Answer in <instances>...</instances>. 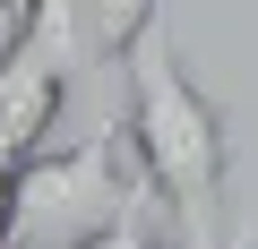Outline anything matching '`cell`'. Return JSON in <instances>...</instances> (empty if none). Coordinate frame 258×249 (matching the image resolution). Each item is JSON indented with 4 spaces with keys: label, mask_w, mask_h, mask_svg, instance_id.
<instances>
[{
    "label": "cell",
    "mask_w": 258,
    "mask_h": 249,
    "mask_svg": "<svg viewBox=\"0 0 258 249\" xmlns=\"http://www.w3.org/2000/svg\"><path fill=\"white\" fill-rule=\"evenodd\" d=\"M9 223H18V155H0V249H9Z\"/></svg>",
    "instance_id": "obj_6"
},
{
    "label": "cell",
    "mask_w": 258,
    "mask_h": 249,
    "mask_svg": "<svg viewBox=\"0 0 258 249\" xmlns=\"http://www.w3.org/2000/svg\"><path fill=\"white\" fill-rule=\"evenodd\" d=\"M60 103H69V69L9 26V43H0V155H35L52 138Z\"/></svg>",
    "instance_id": "obj_3"
},
{
    "label": "cell",
    "mask_w": 258,
    "mask_h": 249,
    "mask_svg": "<svg viewBox=\"0 0 258 249\" xmlns=\"http://www.w3.org/2000/svg\"><path fill=\"white\" fill-rule=\"evenodd\" d=\"M120 69H129L120 146H129V163H138V181L155 189V206L172 215V232L198 240V249H241L249 232H232V215H224V172H232L224 103L189 77V60L164 35H147Z\"/></svg>",
    "instance_id": "obj_1"
},
{
    "label": "cell",
    "mask_w": 258,
    "mask_h": 249,
    "mask_svg": "<svg viewBox=\"0 0 258 249\" xmlns=\"http://www.w3.org/2000/svg\"><path fill=\"white\" fill-rule=\"evenodd\" d=\"M86 26H95V60H129L155 35V0H86Z\"/></svg>",
    "instance_id": "obj_4"
},
{
    "label": "cell",
    "mask_w": 258,
    "mask_h": 249,
    "mask_svg": "<svg viewBox=\"0 0 258 249\" xmlns=\"http://www.w3.org/2000/svg\"><path fill=\"white\" fill-rule=\"evenodd\" d=\"M86 249H172V240L155 232V189H138V198H129V215H120L112 232H95Z\"/></svg>",
    "instance_id": "obj_5"
},
{
    "label": "cell",
    "mask_w": 258,
    "mask_h": 249,
    "mask_svg": "<svg viewBox=\"0 0 258 249\" xmlns=\"http://www.w3.org/2000/svg\"><path fill=\"white\" fill-rule=\"evenodd\" d=\"M138 163H120L112 138H86V146H35L18 155V223H9V249H86L95 232H112L138 198Z\"/></svg>",
    "instance_id": "obj_2"
},
{
    "label": "cell",
    "mask_w": 258,
    "mask_h": 249,
    "mask_svg": "<svg viewBox=\"0 0 258 249\" xmlns=\"http://www.w3.org/2000/svg\"><path fill=\"white\" fill-rule=\"evenodd\" d=\"M0 18H18V0H0Z\"/></svg>",
    "instance_id": "obj_7"
},
{
    "label": "cell",
    "mask_w": 258,
    "mask_h": 249,
    "mask_svg": "<svg viewBox=\"0 0 258 249\" xmlns=\"http://www.w3.org/2000/svg\"><path fill=\"white\" fill-rule=\"evenodd\" d=\"M189 249H198V240H189Z\"/></svg>",
    "instance_id": "obj_8"
}]
</instances>
